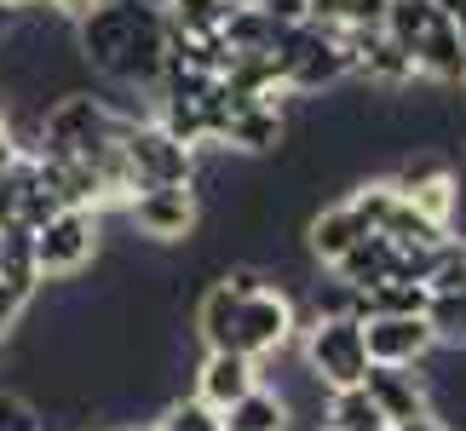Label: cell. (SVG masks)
I'll return each instance as SVG.
<instances>
[{
    "instance_id": "9c48e42d",
    "label": "cell",
    "mask_w": 466,
    "mask_h": 431,
    "mask_svg": "<svg viewBox=\"0 0 466 431\" xmlns=\"http://www.w3.org/2000/svg\"><path fill=\"white\" fill-rule=\"evenodd\" d=\"M363 339H369V368H426V356L438 351L420 316H369Z\"/></svg>"
},
{
    "instance_id": "836d02e7",
    "label": "cell",
    "mask_w": 466,
    "mask_h": 431,
    "mask_svg": "<svg viewBox=\"0 0 466 431\" xmlns=\"http://www.w3.org/2000/svg\"><path fill=\"white\" fill-rule=\"evenodd\" d=\"M322 431H329V426H322Z\"/></svg>"
},
{
    "instance_id": "277c9868",
    "label": "cell",
    "mask_w": 466,
    "mask_h": 431,
    "mask_svg": "<svg viewBox=\"0 0 466 431\" xmlns=\"http://www.w3.org/2000/svg\"><path fill=\"white\" fill-rule=\"evenodd\" d=\"M277 58H282V81H289V93H294V98H317L322 86L351 81L346 41H339V35H329V29H317V24L282 35Z\"/></svg>"
},
{
    "instance_id": "484cf974",
    "label": "cell",
    "mask_w": 466,
    "mask_h": 431,
    "mask_svg": "<svg viewBox=\"0 0 466 431\" xmlns=\"http://www.w3.org/2000/svg\"><path fill=\"white\" fill-rule=\"evenodd\" d=\"M259 12L271 17L277 29H306L311 24V6H306V0H259Z\"/></svg>"
},
{
    "instance_id": "5bb4252c",
    "label": "cell",
    "mask_w": 466,
    "mask_h": 431,
    "mask_svg": "<svg viewBox=\"0 0 466 431\" xmlns=\"http://www.w3.org/2000/svg\"><path fill=\"white\" fill-rule=\"evenodd\" d=\"M403 271V254H398V242L391 236H363L351 247L346 259L334 265V282L346 287V294H369V287H380Z\"/></svg>"
},
{
    "instance_id": "d4e9b609",
    "label": "cell",
    "mask_w": 466,
    "mask_h": 431,
    "mask_svg": "<svg viewBox=\"0 0 466 431\" xmlns=\"http://www.w3.org/2000/svg\"><path fill=\"white\" fill-rule=\"evenodd\" d=\"M0 431H46L41 408L29 397H17V391H0Z\"/></svg>"
},
{
    "instance_id": "5b68a950",
    "label": "cell",
    "mask_w": 466,
    "mask_h": 431,
    "mask_svg": "<svg viewBox=\"0 0 466 431\" xmlns=\"http://www.w3.org/2000/svg\"><path fill=\"white\" fill-rule=\"evenodd\" d=\"M121 155H127L133 190H161V185H196V150L167 138L156 121H127L121 127Z\"/></svg>"
},
{
    "instance_id": "6da1fadb",
    "label": "cell",
    "mask_w": 466,
    "mask_h": 431,
    "mask_svg": "<svg viewBox=\"0 0 466 431\" xmlns=\"http://www.w3.org/2000/svg\"><path fill=\"white\" fill-rule=\"evenodd\" d=\"M76 52L121 93H161L167 81V17L150 0H104L93 17L76 24Z\"/></svg>"
},
{
    "instance_id": "1f68e13d",
    "label": "cell",
    "mask_w": 466,
    "mask_h": 431,
    "mask_svg": "<svg viewBox=\"0 0 466 431\" xmlns=\"http://www.w3.org/2000/svg\"><path fill=\"white\" fill-rule=\"evenodd\" d=\"M455 29H461V52H466V17H461V24H455Z\"/></svg>"
},
{
    "instance_id": "4fadbf2b",
    "label": "cell",
    "mask_w": 466,
    "mask_h": 431,
    "mask_svg": "<svg viewBox=\"0 0 466 431\" xmlns=\"http://www.w3.org/2000/svg\"><path fill=\"white\" fill-rule=\"evenodd\" d=\"M294 138V121L271 110V104H242L237 98V115H230V127H225V144L219 150H248V155H271L282 150V144Z\"/></svg>"
},
{
    "instance_id": "d6986e66",
    "label": "cell",
    "mask_w": 466,
    "mask_h": 431,
    "mask_svg": "<svg viewBox=\"0 0 466 431\" xmlns=\"http://www.w3.org/2000/svg\"><path fill=\"white\" fill-rule=\"evenodd\" d=\"M426 299H432V294H426L420 282L391 276L380 287H369V294H357V322H369V316H420Z\"/></svg>"
},
{
    "instance_id": "3957f363",
    "label": "cell",
    "mask_w": 466,
    "mask_h": 431,
    "mask_svg": "<svg viewBox=\"0 0 466 431\" xmlns=\"http://www.w3.org/2000/svg\"><path fill=\"white\" fill-rule=\"evenodd\" d=\"M98 247H104V219L98 213L64 207L58 219H46L41 230H35V276H41V287L76 282L86 265L98 259Z\"/></svg>"
},
{
    "instance_id": "d6a6232c",
    "label": "cell",
    "mask_w": 466,
    "mask_h": 431,
    "mask_svg": "<svg viewBox=\"0 0 466 431\" xmlns=\"http://www.w3.org/2000/svg\"><path fill=\"white\" fill-rule=\"evenodd\" d=\"M461 98H466V86H461Z\"/></svg>"
},
{
    "instance_id": "2e32d148",
    "label": "cell",
    "mask_w": 466,
    "mask_h": 431,
    "mask_svg": "<svg viewBox=\"0 0 466 431\" xmlns=\"http://www.w3.org/2000/svg\"><path fill=\"white\" fill-rule=\"evenodd\" d=\"M311 6V24L329 29V35H357V29H380L386 24V6L391 0H306Z\"/></svg>"
},
{
    "instance_id": "ac0fdd59",
    "label": "cell",
    "mask_w": 466,
    "mask_h": 431,
    "mask_svg": "<svg viewBox=\"0 0 466 431\" xmlns=\"http://www.w3.org/2000/svg\"><path fill=\"white\" fill-rule=\"evenodd\" d=\"M219 431H289V403L259 380V391H248L237 408L219 415Z\"/></svg>"
},
{
    "instance_id": "8992f818",
    "label": "cell",
    "mask_w": 466,
    "mask_h": 431,
    "mask_svg": "<svg viewBox=\"0 0 466 431\" xmlns=\"http://www.w3.org/2000/svg\"><path fill=\"white\" fill-rule=\"evenodd\" d=\"M299 334V305L282 287H259V294L242 299L237 311V334H230V351L248 356V363H265V356L289 351Z\"/></svg>"
},
{
    "instance_id": "52a82bcc",
    "label": "cell",
    "mask_w": 466,
    "mask_h": 431,
    "mask_svg": "<svg viewBox=\"0 0 466 431\" xmlns=\"http://www.w3.org/2000/svg\"><path fill=\"white\" fill-rule=\"evenodd\" d=\"M121 213H127V225L138 230L145 242H190L196 225H202V195H196L190 185H161V190H133L127 202H121Z\"/></svg>"
},
{
    "instance_id": "f546056e",
    "label": "cell",
    "mask_w": 466,
    "mask_h": 431,
    "mask_svg": "<svg viewBox=\"0 0 466 431\" xmlns=\"http://www.w3.org/2000/svg\"><path fill=\"white\" fill-rule=\"evenodd\" d=\"M432 6L450 17V24H461V17H466V0H432Z\"/></svg>"
},
{
    "instance_id": "9a60e30c",
    "label": "cell",
    "mask_w": 466,
    "mask_h": 431,
    "mask_svg": "<svg viewBox=\"0 0 466 431\" xmlns=\"http://www.w3.org/2000/svg\"><path fill=\"white\" fill-rule=\"evenodd\" d=\"M438 24H450V17H443L438 6H432V0H391V6H386V35H391V41H398L403 52H409V58H415V52L426 46V41H432V29Z\"/></svg>"
},
{
    "instance_id": "7402d4cb",
    "label": "cell",
    "mask_w": 466,
    "mask_h": 431,
    "mask_svg": "<svg viewBox=\"0 0 466 431\" xmlns=\"http://www.w3.org/2000/svg\"><path fill=\"white\" fill-rule=\"evenodd\" d=\"M329 431H391L386 415L369 403V391L357 386V391H334L329 397Z\"/></svg>"
},
{
    "instance_id": "603a6c76",
    "label": "cell",
    "mask_w": 466,
    "mask_h": 431,
    "mask_svg": "<svg viewBox=\"0 0 466 431\" xmlns=\"http://www.w3.org/2000/svg\"><path fill=\"white\" fill-rule=\"evenodd\" d=\"M150 431H219V415L202 408L196 397H173V403H161V415H156Z\"/></svg>"
},
{
    "instance_id": "f1b7e54d",
    "label": "cell",
    "mask_w": 466,
    "mask_h": 431,
    "mask_svg": "<svg viewBox=\"0 0 466 431\" xmlns=\"http://www.w3.org/2000/svg\"><path fill=\"white\" fill-rule=\"evenodd\" d=\"M398 431H455L443 415H426V420H409V426H398Z\"/></svg>"
},
{
    "instance_id": "30bf717a",
    "label": "cell",
    "mask_w": 466,
    "mask_h": 431,
    "mask_svg": "<svg viewBox=\"0 0 466 431\" xmlns=\"http://www.w3.org/2000/svg\"><path fill=\"white\" fill-rule=\"evenodd\" d=\"M363 391H369V403L386 415L391 431L432 415V374H420V368H369Z\"/></svg>"
},
{
    "instance_id": "cb8c5ba5",
    "label": "cell",
    "mask_w": 466,
    "mask_h": 431,
    "mask_svg": "<svg viewBox=\"0 0 466 431\" xmlns=\"http://www.w3.org/2000/svg\"><path fill=\"white\" fill-rule=\"evenodd\" d=\"M24 190H29V155L17 161V167H6V173H0V230H12V225H17Z\"/></svg>"
},
{
    "instance_id": "e0dca14e",
    "label": "cell",
    "mask_w": 466,
    "mask_h": 431,
    "mask_svg": "<svg viewBox=\"0 0 466 431\" xmlns=\"http://www.w3.org/2000/svg\"><path fill=\"white\" fill-rule=\"evenodd\" d=\"M161 17H167V29L190 35V41H225L230 6L225 0H161Z\"/></svg>"
},
{
    "instance_id": "4dcf8cb0",
    "label": "cell",
    "mask_w": 466,
    "mask_h": 431,
    "mask_svg": "<svg viewBox=\"0 0 466 431\" xmlns=\"http://www.w3.org/2000/svg\"><path fill=\"white\" fill-rule=\"evenodd\" d=\"M6 6H12V12H35V6H41V0H6Z\"/></svg>"
},
{
    "instance_id": "ffe728a7",
    "label": "cell",
    "mask_w": 466,
    "mask_h": 431,
    "mask_svg": "<svg viewBox=\"0 0 466 431\" xmlns=\"http://www.w3.org/2000/svg\"><path fill=\"white\" fill-rule=\"evenodd\" d=\"M420 322L432 328V339L443 351H466V294H432Z\"/></svg>"
},
{
    "instance_id": "44dd1931",
    "label": "cell",
    "mask_w": 466,
    "mask_h": 431,
    "mask_svg": "<svg viewBox=\"0 0 466 431\" xmlns=\"http://www.w3.org/2000/svg\"><path fill=\"white\" fill-rule=\"evenodd\" d=\"M426 294H466V236H443L426 265Z\"/></svg>"
},
{
    "instance_id": "83f0119b",
    "label": "cell",
    "mask_w": 466,
    "mask_h": 431,
    "mask_svg": "<svg viewBox=\"0 0 466 431\" xmlns=\"http://www.w3.org/2000/svg\"><path fill=\"white\" fill-rule=\"evenodd\" d=\"M41 6H46L52 17H64V24H81V17H93L104 0H41Z\"/></svg>"
},
{
    "instance_id": "4316f807",
    "label": "cell",
    "mask_w": 466,
    "mask_h": 431,
    "mask_svg": "<svg viewBox=\"0 0 466 431\" xmlns=\"http://www.w3.org/2000/svg\"><path fill=\"white\" fill-rule=\"evenodd\" d=\"M29 305H35V299H24L17 287H6V282H0V346H6V339L17 334V322H24V311H29Z\"/></svg>"
},
{
    "instance_id": "7c38bea8",
    "label": "cell",
    "mask_w": 466,
    "mask_h": 431,
    "mask_svg": "<svg viewBox=\"0 0 466 431\" xmlns=\"http://www.w3.org/2000/svg\"><path fill=\"white\" fill-rule=\"evenodd\" d=\"M363 236H374V230L357 219L351 202H329V207H317L311 219H306V254H311L317 265H329V271H334V265L346 259Z\"/></svg>"
},
{
    "instance_id": "7a4b0ae2",
    "label": "cell",
    "mask_w": 466,
    "mask_h": 431,
    "mask_svg": "<svg viewBox=\"0 0 466 431\" xmlns=\"http://www.w3.org/2000/svg\"><path fill=\"white\" fill-rule=\"evenodd\" d=\"M299 363L306 374L329 391H357L369 380V339L357 316H311L299 328Z\"/></svg>"
},
{
    "instance_id": "8fae6325",
    "label": "cell",
    "mask_w": 466,
    "mask_h": 431,
    "mask_svg": "<svg viewBox=\"0 0 466 431\" xmlns=\"http://www.w3.org/2000/svg\"><path fill=\"white\" fill-rule=\"evenodd\" d=\"M259 363H248L237 351H202V363H196V391L190 397L213 408V415H225V408H237L248 391H259Z\"/></svg>"
},
{
    "instance_id": "ba28073f",
    "label": "cell",
    "mask_w": 466,
    "mask_h": 431,
    "mask_svg": "<svg viewBox=\"0 0 466 431\" xmlns=\"http://www.w3.org/2000/svg\"><path fill=\"white\" fill-rule=\"evenodd\" d=\"M346 58H351V81H363V86H374V93H386V98H398V93H409V86L420 81L415 58H409L386 29L346 35Z\"/></svg>"
}]
</instances>
